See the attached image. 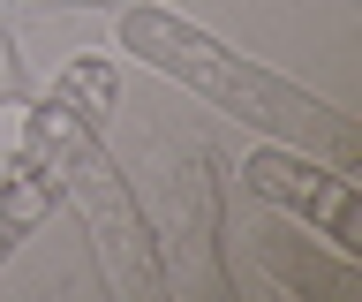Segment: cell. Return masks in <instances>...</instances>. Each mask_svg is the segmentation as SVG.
Here are the masks:
<instances>
[{"mask_svg": "<svg viewBox=\"0 0 362 302\" xmlns=\"http://www.w3.org/2000/svg\"><path fill=\"white\" fill-rule=\"evenodd\" d=\"M121 53L144 61V69H158V76H174V83H189V91L211 98L219 114L249 121V129L294 144V151H317V159H332L339 174H355L362 137H355V121L339 114V106H325V98H310L302 83L242 61L234 46H219L204 23H189V16H174V8L129 0V8H121Z\"/></svg>", "mask_w": 362, "mask_h": 302, "instance_id": "1", "label": "cell"}, {"mask_svg": "<svg viewBox=\"0 0 362 302\" xmlns=\"http://www.w3.org/2000/svg\"><path fill=\"white\" fill-rule=\"evenodd\" d=\"M53 204H61V174H53L45 144L30 137V121H23V151H16V166H8V182H0V265H8V250H16Z\"/></svg>", "mask_w": 362, "mask_h": 302, "instance_id": "4", "label": "cell"}, {"mask_svg": "<svg viewBox=\"0 0 362 302\" xmlns=\"http://www.w3.org/2000/svg\"><path fill=\"white\" fill-rule=\"evenodd\" d=\"M8 121H16V129L0 137V174H8V166H16V151H23V114H8Z\"/></svg>", "mask_w": 362, "mask_h": 302, "instance_id": "6", "label": "cell"}, {"mask_svg": "<svg viewBox=\"0 0 362 302\" xmlns=\"http://www.w3.org/2000/svg\"><path fill=\"white\" fill-rule=\"evenodd\" d=\"M30 137L45 144V159H53V174H61V197L83 211V234H90V250H98L106 287L113 295L158 302L174 279H166V265H158V242H151V227H144L136 189L121 182L113 151L98 144V121H90L68 91H53L38 114H30Z\"/></svg>", "mask_w": 362, "mask_h": 302, "instance_id": "2", "label": "cell"}, {"mask_svg": "<svg viewBox=\"0 0 362 302\" xmlns=\"http://www.w3.org/2000/svg\"><path fill=\"white\" fill-rule=\"evenodd\" d=\"M257 250H264V265H272V279H287V287H325V295H347L355 287V265H347V250H332V257H294L287 250V234H257Z\"/></svg>", "mask_w": 362, "mask_h": 302, "instance_id": "5", "label": "cell"}, {"mask_svg": "<svg viewBox=\"0 0 362 302\" xmlns=\"http://www.w3.org/2000/svg\"><path fill=\"white\" fill-rule=\"evenodd\" d=\"M249 189L272 197V204H294L302 219L332 234V250H355V182L347 174H325V166H302V159H279V151H257L249 159Z\"/></svg>", "mask_w": 362, "mask_h": 302, "instance_id": "3", "label": "cell"}]
</instances>
